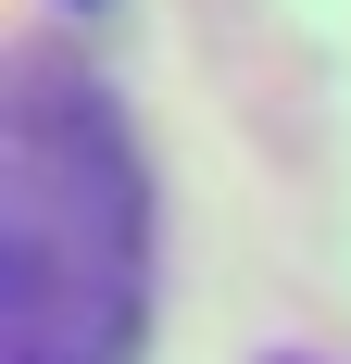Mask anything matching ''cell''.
Here are the masks:
<instances>
[{"mask_svg":"<svg viewBox=\"0 0 351 364\" xmlns=\"http://www.w3.org/2000/svg\"><path fill=\"white\" fill-rule=\"evenodd\" d=\"M151 176L113 88L26 75L0 126V364H139Z\"/></svg>","mask_w":351,"mask_h":364,"instance_id":"obj_1","label":"cell"}]
</instances>
